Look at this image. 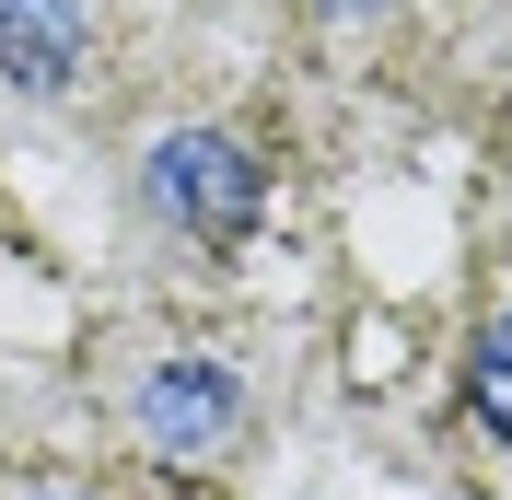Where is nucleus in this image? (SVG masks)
<instances>
[{
	"label": "nucleus",
	"instance_id": "3",
	"mask_svg": "<svg viewBox=\"0 0 512 500\" xmlns=\"http://www.w3.org/2000/svg\"><path fill=\"white\" fill-rule=\"evenodd\" d=\"M94 47V12L82 0H0V82L12 94H59Z\"/></svg>",
	"mask_w": 512,
	"mask_h": 500
},
{
	"label": "nucleus",
	"instance_id": "2",
	"mask_svg": "<svg viewBox=\"0 0 512 500\" xmlns=\"http://www.w3.org/2000/svg\"><path fill=\"white\" fill-rule=\"evenodd\" d=\"M140 442H152L163 466H210L233 431H245V396H233L222 361H152V384H140Z\"/></svg>",
	"mask_w": 512,
	"mask_h": 500
},
{
	"label": "nucleus",
	"instance_id": "5",
	"mask_svg": "<svg viewBox=\"0 0 512 500\" xmlns=\"http://www.w3.org/2000/svg\"><path fill=\"white\" fill-rule=\"evenodd\" d=\"M315 12H338V24H384L396 0H315Z\"/></svg>",
	"mask_w": 512,
	"mask_h": 500
},
{
	"label": "nucleus",
	"instance_id": "4",
	"mask_svg": "<svg viewBox=\"0 0 512 500\" xmlns=\"http://www.w3.org/2000/svg\"><path fill=\"white\" fill-rule=\"evenodd\" d=\"M466 396H478V419L512 442V314L478 326V349H466Z\"/></svg>",
	"mask_w": 512,
	"mask_h": 500
},
{
	"label": "nucleus",
	"instance_id": "6",
	"mask_svg": "<svg viewBox=\"0 0 512 500\" xmlns=\"http://www.w3.org/2000/svg\"><path fill=\"white\" fill-rule=\"evenodd\" d=\"M24 500H82V489H24Z\"/></svg>",
	"mask_w": 512,
	"mask_h": 500
},
{
	"label": "nucleus",
	"instance_id": "1",
	"mask_svg": "<svg viewBox=\"0 0 512 500\" xmlns=\"http://www.w3.org/2000/svg\"><path fill=\"white\" fill-rule=\"evenodd\" d=\"M140 175H152V210L187 221L198 245H245L256 210H268V163H256L233 128H163Z\"/></svg>",
	"mask_w": 512,
	"mask_h": 500
}]
</instances>
